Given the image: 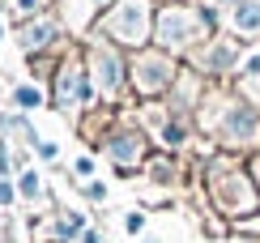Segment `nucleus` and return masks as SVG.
<instances>
[{
    "mask_svg": "<svg viewBox=\"0 0 260 243\" xmlns=\"http://www.w3.org/2000/svg\"><path fill=\"white\" fill-rule=\"evenodd\" d=\"M13 196H17V192H13V188H9L5 179H0V205H9V201H13Z\"/></svg>",
    "mask_w": 260,
    "mask_h": 243,
    "instance_id": "nucleus-16",
    "label": "nucleus"
},
{
    "mask_svg": "<svg viewBox=\"0 0 260 243\" xmlns=\"http://www.w3.org/2000/svg\"><path fill=\"white\" fill-rule=\"evenodd\" d=\"M235 30L239 35H260V0H243L235 9Z\"/></svg>",
    "mask_w": 260,
    "mask_h": 243,
    "instance_id": "nucleus-10",
    "label": "nucleus"
},
{
    "mask_svg": "<svg viewBox=\"0 0 260 243\" xmlns=\"http://www.w3.org/2000/svg\"><path fill=\"white\" fill-rule=\"evenodd\" d=\"M252 94H256V98H260V81H256V85H252Z\"/></svg>",
    "mask_w": 260,
    "mask_h": 243,
    "instance_id": "nucleus-22",
    "label": "nucleus"
},
{
    "mask_svg": "<svg viewBox=\"0 0 260 243\" xmlns=\"http://www.w3.org/2000/svg\"><path fill=\"white\" fill-rule=\"evenodd\" d=\"M17 9H21V13H30V9H39V0H17Z\"/></svg>",
    "mask_w": 260,
    "mask_h": 243,
    "instance_id": "nucleus-18",
    "label": "nucleus"
},
{
    "mask_svg": "<svg viewBox=\"0 0 260 243\" xmlns=\"http://www.w3.org/2000/svg\"><path fill=\"white\" fill-rule=\"evenodd\" d=\"M81 243H99V235H94V230H85V235H81Z\"/></svg>",
    "mask_w": 260,
    "mask_h": 243,
    "instance_id": "nucleus-20",
    "label": "nucleus"
},
{
    "mask_svg": "<svg viewBox=\"0 0 260 243\" xmlns=\"http://www.w3.org/2000/svg\"><path fill=\"white\" fill-rule=\"evenodd\" d=\"M17 192H21V196H39V192H43L39 175H35V171H26V175H21V179H17Z\"/></svg>",
    "mask_w": 260,
    "mask_h": 243,
    "instance_id": "nucleus-13",
    "label": "nucleus"
},
{
    "mask_svg": "<svg viewBox=\"0 0 260 243\" xmlns=\"http://www.w3.org/2000/svg\"><path fill=\"white\" fill-rule=\"evenodd\" d=\"M133 77L137 85L145 94H158L162 85H171V77H175V64H171V56H162V51H149V56H141L133 64Z\"/></svg>",
    "mask_w": 260,
    "mask_h": 243,
    "instance_id": "nucleus-3",
    "label": "nucleus"
},
{
    "mask_svg": "<svg viewBox=\"0 0 260 243\" xmlns=\"http://www.w3.org/2000/svg\"><path fill=\"white\" fill-rule=\"evenodd\" d=\"M17 103H21V107H39V103H43L39 85H17Z\"/></svg>",
    "mask_w": 260,
    "mask_h": 243,
    "instance_id": "nucleus-14",
    "label": "nucleus"
},
{
    "mask_svg": "<svg viewBox=\"0 0 260 243\" xmlns=\"http://www.w3.org/2000/svg\"><path fill=\"white\" fill-rule=\"evenodd\" d=\"M9 167H13V162H9V149L0 145V175H9Z\"/></svg>",
    "mask_w": 260,
    "mask_h": 243,
    "instance_id": "nucleus-17",
    "label": "nucleus"
},
{
    "mask_svg": "<svg viewBox=\"0 0 260 243\" xmlns=\"http://www.w3.org/2000/svg\"><path fill=\"white\" fill-rule=\"evenodd\" d=\"M0 39H5V26H0Z\"/></svg>",
    "mask_w": 260,
    "mask_h": 243,
    "instance_id": "nucleus-23",
    "label": "nucleus"
},
{
    "mask_svg": "<svg viewBox=\"0 0 260 243\" xmlns=\"http://www.w3.org/2000/svg\"><path fill=\"white\" fill-rule=\"evenodd\" d=\"M124 226H128V235H141V230H145V218H141V214H128Z\"/></svg>",
    "mask_w": 260,
    "mask_h": 243,
    "instance_id": "nucleus-15",
    "label": "nucleus"
},
{
    "mask_svg": "<svg viewBox=\"0 0 260 243\" xmlns=\"http://www.w3.org/2000/svg\"><path fill=\"white\" fill-rule=\"evenodd\" d=\"M85 94H90V85H85L81 69H60V103H77Z\"/></svg>",
    "mask_w": 260,
    "mask_h": 243,
    "instance_id": "nucleus-6",
    "label": "nucleus"
},
{
    "mask_svg": "<svg viewBox=\"0 0 260 243\" xmlns=\"http://www.w3.org/2000/svg\"><path fill=\"white\" fill-rule=\"evenodd\" d=\"M256 175H260V162H256Z\"/></svg>",
    "mask_w": 260,
    "mask_h": 243,
    "instance_id": "nucleus-24",
    "label": "nucleus"
},
{
    "mask_svg": "<svg viewBox=\"0 0 260 243\" xmlns=\"http://www.w3.org/2000/svg\"><path fill=\"white\" fill-rule=\"evenodd\" d=\"M205 30H209V13H192V9H167V13L158 17V26H154V35L158 43L167 51H179V47H188V43H197Z\"/></svg>",
    "mask_w": 260,
    "mask_h": 243,
    "instance_id": "nucleus-1",
    "label": "nucleus"
},
{
    "mask_svg": "<svg viewBox=\"0 0 260 243\" xmlns=\"http://www.w3.org/2000/svg\"><path fill=\"white\" fill-rule=\"evenodd\" d=\"M99 5H103V0H99Z\"/></svg>",
    "mask_w": 260,
    "mask_h": 243,
    "instance_id": "nucleus-25",
    "label": "nucleus"
},
{
    "mask_svg": "<svg viewBox=\"0 0 260 243\" xmlns=\"http://www.w3.org/2000/svg\"><path fill=\"white\" fill-rule=\"evenodd\" d=\"M218 5H226V9H239V5H243V0H218Z\"/></svg>",
    "mask_w": 260,
    "mask_h": 243,
    "instance_id": "nucleus-21",
    "label": "nucleus"
},
{
    "mask_svg": "<svg viewBox=\"0 0 260 243\" xmlns=\"http://www.w3.org/2000/svg\"><path fill=\"white\" fill-rule=\"evenodd\" d=\"M90 73H94V85L111 98L115 90H120V81H124V69H120V60H115V51H107V47H94V60H90Z\"/></svg>",
    "mask_w": 260,
    "mask_h": 243,
    "instance_id": "nucleus-4",
    "label": "nucleus"
},
{
    "mask_svg": "<svg viewBox=\"0 0 260 243\" xmlns=\"http://www.w3.org/2000/svg\"><path fill=\"white\" fill-rule=\"evenodd\" d=\"M218 192H222V201L231 205V209H252V188H247L243 175H239V179L231 175V179H226V188H218Z\"/></svg>",
    "mask_w": 260,
    "mask_h": 243,
    "instance_id": "nucleus-7",
    "label": "nucleus"
},
{
    "mask_svg": "<svg viewBox=\"0 0 260 243\" xmlns=\"http://www.w3.org/2000/svg\"><path fill=\"white\" fill-rule=\"evenodd\" d=\"M107 35L128 43V47H137V43L149 39V0H120V5L107 13Z\"/></svg>",
    "mask_w": 260,
    "mask_h": 243,
    "instance_id": "nucleus-2",
    "label": "nucleus"
},
{
    "mask_svg": "<svg viewBox=\"0 0 260 243\" xmlns=\"http://www.w3.org/2000/svg\"><path fill=\"white\" fill-rule=\"evenodd\" d=\"M247 73H260V56H252V60H247Z\"/></svg>",
    "mask_w": 260,
    "mask_h": 243,
    "instance_id": "nucleus-19",
    "label": "nucleus"
},
{
    "mask_svg": "<svg viewBox=\"0 0 260 243\" xmlns=\"http://www.w3.org/2000/svg\"><path fill=\"white\" fill-rule=\"evenodd\" d=\"M231 60H235V47H231V43H218L201 64H205V69H231Z\"/></svg>",
    "mask_w": 260,
    "mask_h": 243,
    "instance_id": "nucleus-11",
    "label": "nucleus"
},
{
    "mask_svg": "<svg viewBox=\"0 0 260 243\" xmlns=\"http://www.w3.org/2000/svg\"><path fill=\"white\" fill-rule=\"evenodd\" d=\"M56 39V26L51 21H26L21 26V47L26 51H35V47H43V43H51Z\"/></svg>",
    "mask_w": 260,
    "mask_h": 243,
    "instance_id": "nucleus-9",
    "label": "nucleus"
},
{
    "mask_svg": "<svg viewBox=\"0 0 260 243\" xmlns=\"http://www.w3.org/2000/svg\"><path fill=\"white\" fill-rule=\"evenodd\" d=\"M111 158L120 162V167H133V162L141 158V137L137 132H124V137L111 141Z\"/></svg>",
    "mask_w": 260,
    "mask_h": 243,
    "instance_id": "nucleus-8",
    "label": "nucleus"
},
{
    "mask_svg": "<svg viewBox=\"0 0 260 243\" xmlns=\"http://www.w3.org/2000/svg\"><path fill=\"white\" fill-rule=\"evenodd\" d=\"M226 137L231 141H252L256 137V115L243 111V107H231L226 111Z\"/></svg>",
    "mask_w": 260,
    "mask_h": 243,
    "instance_id": "nucleus-5",
    "label": "nucleus"
},
{
    "mask_svg": "<svg viewBox=\"0 0 260 243\" xmlns=\"http://www.w3.org/2000/svg\"><path fill=\"white\" fill-rule=\"evenodd\" d=\"M56 235H60V239H77V235H81V214L60 218V222H56Z\"/></svg>",
    "mask_w": 260,
    "mask_h": 243,
    "instance_id": "nucleus-12",
    "label": "nucleus"
}]
</instances>
